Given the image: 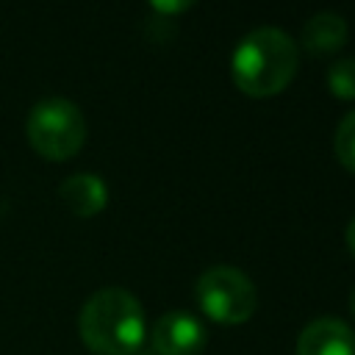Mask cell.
<instances>
[{"label": "cell", "mask_w": 355, "mask_h": 355, "mask_svg": "<svg viewBox=\"0 0 355 355\" xmlns=\"http://www.w3.org/2000/svg\"><path fill=\"white\" fill-rule=\"evenodd\" d=\"M78 333L94 355H136L147 333L141 302L128 288L105 286L83 302Z\"/></svg>", "instance_id": "6da1fadb"}, {"label": "cell", "mask_w": 355, "mask_h": 355, "mask_svg": "<svg viewBox=\"0 0 355 355\" xmlns=\"http://www.w3.org/2000/svg\"><path fill=\"white\" fill-rule=\"evenodd\" d=\"M297 64L300 53L294 39L280 28L263 25L239 39L230 58V75L244 94L272 97L291 83Z\"/></svg>", "instance_id": "7a4b0ae2"}, {"label": "cell", "mask_w": 355, "mask_h": 355, "mask_svg": "<svg viewBox=\"0 0 355 355\" xmlns=\"http://www.w3.org/2000/svg\"><path fill=\"white\" fill-rule=\"evenodd\" d=\"M25 136L42 158L67 161L86 141L83 111L67 97H44L28 111Z\"/></svg>", "instance_id": "3957f363"}, {"label": "cell", "mask_w": 355, "mask_h": 355, "mask_svg": "<svg viewBox=\"0 0 355 355\" xmlns=\"http://www.w3.org/2000/svg\"><path fill=\"white\" fill-rule=\"evenodd\" d=\"M194 297L202 313L219 324H241L258 308L255 283L241 269L227 263L208 266L194 283Z\"/></svg>", "instance_id": "277c9868"}, {"label": "cell", "mask_w": 355, "mask_h": 355, "mask_svg": "<svg viewBox=\"0 0 355 355\" xmlns=\"http://www.w3.org/2000/svg\"><path fill=\"white\" fill-rule=\"evenodd\" d=\"M155 355H200L208 333L205 324L189 311H166L150 333Z\"/></svg>", "instance_id": "5b68a950"}, {"label": "cell", "mask_w": 355, "mask_h": 355, "mask_svg": "<svg viewBox=\"0 0 355 355\" xmlns=\"http://www.w3.org/2000/svg\"><path fill=\"white\" fill-rule=\"evenodd\" d=\"M297 355H355V333L336 316H319L302 327Z\"/></svg>", "instance_id": "8992f818"}, {"label": "cell", "mask_w": 355, "mask_h": 355, "mask_svg": "<svg viewBox=\"0 0 355 355\" xmlns=\"http://www.w3.org/2000/svg\"><path fill=\"white\" fill-rule=\"evenodd\" d=\"M58 197H61V202L75 216L89 219V216H94V214H100L105 208V202H108V186L94 172H75V175H69V178L61 180Z\"/></svg>", "instance_id": "52a82bcc"}, {"label": "cell", "mask_w": 355, "mask_h": 355, "mask_svg": "<svg viewBox=\"0 0 355 355\" xmlns=\"http://www.w3.org/2000/svg\"><path fill=\"white\" fill-rule=\"evenodd\" d=\"M347 42V19L336 11L313 14L302 28V44L313 55H330Z\"/></svg>", "instance_id": "ba28073f"}, {"label": "cell", "mask_w": 355, "mask_h": 355, "mask_svg": "<svg viewBox=\"0 0 355 355\" xmlns=\"http://www.w3.org/2000/svg\"><path fill=\"white\" fill-rule=\"evenodd\" d=\"M333 153L344 169L355 172V111H349L338 122V128L333 133Z\"/></svg>", "instance_id": "9c48e42d"}, {"label": "cell", "mask_w": 355, "mask_h": 355, "mask_svg": "<svg viewBox=\"0 0 355 355\" xmlns=\"http://www.w3.org/2000/svg\"><path fill=\"white\" fill-rule=\"evenodd\" d=\"M327 89L338 100H355V58H338L327 69Z\"/></svg>", "instance_id": "30bf717a"}, {"label": "cell", "mask_w": 355, "mask_h": 355, "mask_svg": "<svg viewBox=\"0 0 355 355\" xmlns=\"http://www.w3.org/2000/svg\"><path fill=\"white\" fill-rule=\"evenodd\" d=\"M155 11H183L189 8V3H153Z\"/></svg>", "instance_id": "8fae6325"}, {"label": "cell", "mask_w": 355, "mask_h": 355, "mask_svg": "<svg viewBox=\"0 0 355 355\" xmlns=\"http://www.w3.org/2000/svg\"><path fill=\"white\" fill-rule=\"evenodd\" d=\"M347 247H349V252L355 255V216H352L349 225H347Z\"/></svg>", "instance_id": "7c38bea8"}, {"label": "cell", "mask_w": 355, "mask_h": 355, "mask_svg": "<svg viewBox=\"0 0 355 355\" xmlns=\"http://www.w3.org/2000/svg\"><path fill=\"white\" fill-rule=\"evenodd\" d=\"M349 311H352V316H355V288L349 291Z\"/></svg>", "instance_id": "4fadbf2b"}]
</instances>
